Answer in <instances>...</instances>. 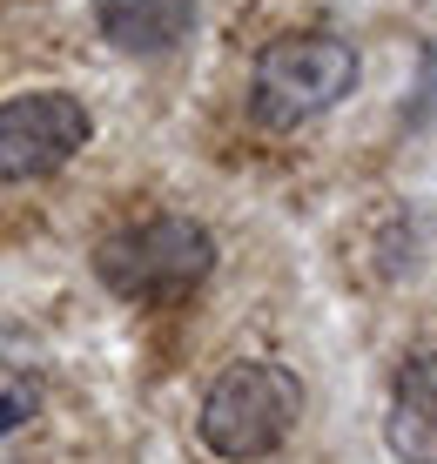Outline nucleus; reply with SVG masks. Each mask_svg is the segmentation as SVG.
Returning a JSON list of instances; mask_svg holds the SVG:
<instances>
[{
  "mask_svg": "<svg viewBox=\"0 0 437 464\" xmlns=\"http://www.w3.org/2000/svg\"><path fill=\"white\" fill-rule=\"evenodd\" d=\"M437 108V41H424V88H417V108H411V121H424Z\"/></svg>",
  "mask_w": 437,
  "mask_h": 464,
  "instance_id": "6e6552de",
  "label": "nucleus"
},
{
  "mask_svg": "<svg viewBox=\"0 0 437 464\" xmlns=\"http://www.w3.org/2000/svg\"><path fill=\"white\" fill-rule=\"evenodd\" d=\"M21 418H34V391H27V383H14V391H0V438H7Z\"/></svg>",
  "mask_w": 437,
  "mask_h": 464,
  "instance_id": "0eeeda50",
  "label": "nucleus"
},
{
  "mask_svg": "<svg viewBox=\"0 0 437 464\" xmlns=\"http://www.w3.org/2000/svg\"><path fill=\"white\" fill-rule=\"evenodd\" d=\"M94 276H102L108 296L135 303V310H169V303H189L216 276V236L196 216H141L128 229L102 236Z\"/></svg>",
  "mask_w": 437,
  "mask_h": 464,
  "instance_id": "f257e3e1",
  "label": "nucleus"
},
{
  "mask_svg": "<svg viewBox=\"0 0 437 464\" xmlns=\"http://www.w3.org/2000/svg\"><path fill=\"white\" fill-rule=\"evenodd\" d=\"M296 418H303V377L277 357H236L229 371L209 383L196 438L222 464H263L269 451L289 444Z\"/></svg>",
  "mask_w": 437,
  "mask_h": 464,
  "instance_id": "f03ea898",
  "label": "nucleus"
},
{
  "mask_svg": "<svg viewBox=\"0 0 437 464\" xmlns=\"http://www.w3.org/2000/svg\"><path fill=\"white\" fill-rule=\"evenodd\" d=\"M384 444L397 464H437V343L403 357L384 404Z\"/></svg>",
  "mask_w": 437,
  "mask_h": 464,
  "instance_id": "39448f33",
  "label": "nucleus"
},
{
  "mask_svg": "<svg viewBox=\"0 0 437 464\" xmlns=\"http://www.w3.org/2000/svg\"><path fill=\"white\" fill-rule=\"evenodd\" d=\"M94 115L88 102L68 88H27L0 102V182L21 188V182H47L88 149Z\"/></svg>",
  "mask_w": 437,
  "mask_h": 464,
  "instance_id": "20e7f679",
  "label": "nucleus"
},
{
  "mask_svg": "<svg viewBox=\"0 0 437 464\" xmlns=\"http://www.w3.org/2000/svg\"><path fill=\"white\" fill-rule=\"evenodd\" d=\"M364 61L344 34H283L256 54L249 74V115L263 128H303L330 115L350 88H357Z\"/></svg>",
  "mask_w": 437,
  "mask_h": 464,
  "instance_id": "7ed1b4c3",
  "label": "nucleus"
},
{
  "mask_svg": "<svg viewBox=\"0 0 437 464\" xmlns=\"http://www.w3.org/2000/svg\"><path fill=\"white\" fill-rule=\"evenodd\" d=\"M196 0H94V27L121 54H175L196 34Z\"/></svg>",
  "mask_w": 437,
  "mask_h": 464,
  "instance_id": "423d86ee",
  "label": "nucleus"
}]
</instances>
